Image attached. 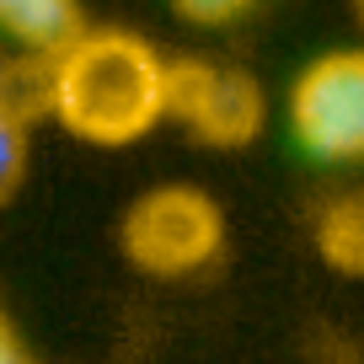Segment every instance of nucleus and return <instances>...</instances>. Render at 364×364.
<instances>
[{
  "instance_id": "f257e3e1",
  "label": "nucleus",
  "mask_w": 364,
  "mask_h": 364,
  "mask_svg": "<svg viewBox=\"0 0 364 364\" xmlns=\"http://www.w3.org/2000/svg\"><path fill=\"white\" fill-rule=\"evenodd\" d=\"M171 65L134 33H80L54 54L43 97L70 134L91 145H129L166 118Z\"/></svg>"
},
{
  "instance_id": "f03ea898",
  "label": "nucleus",
  "mask_w": 364,
  "mask_h": 364,
  "mask_svg": "<svg viewBox=\"0 0 364 364\" xmlns=\"http://www.w3.org/2000/svg\"><path fill=\"white\" fill-rule=\"evenodd\" d=\"M289 134L311 161H364V48L316 54L289 86Z\"/></svg>"
},
{
  "instance_id": "7ed1b4c3",
  "label": "nucleus",
  "mask_w": 364,
  "mask_h": 364,
  "mask_svg": "<svg viewBox=\"0 0 364 364\" xmlns=\"http://www.w3.org/2000/svg\"><path fill=\"white\" fill-rule=\"evenodd\" d=\"M129 262L156 279H182V273H198L225 241V220H220L215 198L198 193V188H150L145 198H134L118 225Z\"/></svg>"
},
{
  "instance_id": "20e7f679",
  "label": "nucleus",
  "mask_w": 364,
  "mask_h": 364,
  "mask_svg": "<svg viewBox=\"0 0 364 364\" xmlns=\"http://www.w3.org/2000/svg\"><path fill=\"white\" fill-rule=\"evenodd\" d=\"M166 118H182L209 145H247L262 129V91L241 70L182 59L166 80Z\"/></svg>"
},
{
  "instance_id": "39448f33",
  "label": "nucleus",
  "mask_w": 364,
  "mask_h": 364,
  "mask_svg": "<svg viewBox=\"0 0 364 364\" xmlns=\"http://www.w3.org/2000/svg\"><path fill=\"white\" fill-rule=\"evenodd\" d=\"M0 33L16 38L22 48L54 59L59 48H70L86 27H80L75 0H0Z\"/></svg>"
},
{
  "instance_id": "423d86ee",
  "label": "nucleus",
  "mask_w": 364,
  "mask_h": 364,
  "mask_svg": "<svg viewBox=\"0 0 364 364\" xmlns=\"http://www.w3.org/2000/svg\"><path fill=\"white\" fill-rule=\"evenodd\" d=\"M316 252L332 273L364 279V188L332 198L316 215Z\"/></svg>"
},
{
  "instance_id": "0eeeda50",
  "label": "nucleus",
  "mask_w": 364,
  "mask_h": 364,
  "mask_svg": "<svg viewBox=\"0 0 364 364\" xmlns=\"http://www.w3.org/2000/svg\"><path fill=\"white\" fill-rule=\"evenodd\" d=\"M22 171H27V124L16 107H0V204L16 193Z\"/></svg>"
},
{
  "instance_id": "6e6552de",
  "label": "nucleus",
  "mask_w": 364,
  "mask_h": 364,
  "mask_svg": "<svg viewBox=\"0 0 364 364\" xmlns=\"http://www.w3.org/2000/svg\"><path fill=\"white\" fill-rule=\"evenodd\" d=\"M257 0H171V11L182 16V22H193V27H225L236 22V16H247Z\"/></svg>"
},
{
  "instance_id": "1a4fd4ad",
  "label": "nucleus",
  "mask_w": 364,
  "mask_h": 364,
  "mask_svg": "<svg viewBox=\"0 0 364 364\" xmlns=\"http://www.w3.org/2000/svg\"><path fill=\"white\" fill-rule=\"evenodd\" d=\"M0 364H33V353H27L22 332L6 321V311H0Z\"/></svg>"
},
{
  "instance_id": "9d476101",
  "label": "nucleus",
  "mask_w": 364,
  "mask_h": 364,
  "mask_svg": "<svg viewBox=\"0 0 364 364\" xmlns=\"http://www.w3.org/2000/svg\"><path fill=\"white\" fill-rule=\"evenodd\" d=\"M0 107H16V113H22V102H16V70L6 65V54H0Z\"/></svg>"
},
{
  "instance_id": "9b49d317",
  "label": "nucleus",
  "mask_w": 364,
  "mask_h": 364,
  "mask_svg": "<svg viewBox=\"0 0 364 364\" xmlns=\"http://www.w3.org/2000/svg\"><path fill=\"white\" fill-rule=\"evenodd\" d=\"M353 11H359V22H364V0H353Z\"/></svg>"
}]
</instances>
